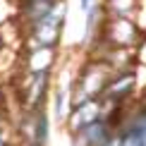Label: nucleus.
<instances>
[{
  "label": "nucleus",
  "mask_w": 146,
  "mask_h": 146,
  "mask_svg": "<svg viewBox=\"0 0 146 146\" xmlns=\"http://www.w3.org/2000/svg\"><path fill=\"white\" fill-rule=\"evenodd\" d=\"M146 38V34L139 29L134 19H125V17H106L101 22L96 43L86 50V55H96L98 50L106 48H122V50H137L139 43Z\"/></svg>",
  "instance_id": "nucleus-1"
},
{
  "label": "nucleus",
  "mask_w": 146,
  "mask_h": 146,
  "mask_svg": "<svg viewBox=\"0 0 146 146\" xmlns=\"http://www.w3.org/2000/svg\"><path fill=\"white\" fill-rule=\"evenodd\" d=\"M62 31H65V22L55 19L48 12L43 19H38L31 27H24V50L31 48H60L62 43Z\"/></svg>",
  "instance_id": "nucleus-2"
},
{
  "label": "nucleus",
  "mask_w": 146,
  "mask_h": 146,
  "mask_svg": "<svg viewBox=\"0 0 146 146\" xmlns=\"http://www.w3.org/2000/svg\"><path fill=\"white\" fill-rule=\"evenodd\" d=\"M137 86H139V72L137 70L113 72L98 98L103 106H127L129 98L137 94Z\"/></svg>",
  "instance_id": "nucleus-3"
},
{
  "label": "nucleus",
  "mask_w": 146,
  "mask_h": 146,
  "mask_svg": "<svg viewBox=\"0 0 146 146\" xmlns=\"http://www.w3.org/2000/svg\"><path fill=\"white\" fill-rule=\"evenodd\" d=\"M58 53H60V48H31V50H24V55L19 60V72H27V74L53 72L58 65Z\"/></svg>",
  "instance_id": "nucleus-4"
},
{
  "label": "nucleus",
  "mask_w": 146,
  "mask_h": 146,
  "mask_svg": "<svg viewBox=\"0 0 146 146\" xmlns=\"http://www.w3.org/2000/svg\"><path fill=\"white\" fill-rule=\"evenodd\" d=\"M103 103H101V98H89V101H84V103H79V106H74L70 110V115H67V129H70V134H74V132H79V129H84L86 125H91V122H96V120H101L103 117Z\"/></svg>",
  "instance_id": "nucleus-5"
},
{
  "label": "nucleus",
  "mask_w": 146,
  "mask_h": 146,
  "mask_svg": "<svg viewBox=\"0 0 146 146\" xmlns=\"http://www.w3.org/2000/svg\"><path fill=\"white\" fill-rule=\"evenodd\" d=\"M79 134H82V139L86 141V146H106V144H110L115 139V129L101 117V120H96V122L86 125L84 129H79Z\"/></svg>",
  "instance_id": "nucleus-6"
},
{
  "label": "nucleus",
  "mask_w": 146,
  "mask_h": 146,
  "mask_svg": "<svg viewBox=\"0 0 146 146\" xmlns=\"http://www.w3.org/2000/svg\"><path fill=\"white\" fill-rule=\"evenodd\" d=\"M101 7L106 17H125V19H134L141 0H101Z\"/></svg>",
  "instance_id": "nucleus-7"
},
{
  "label": "nucleus",
  "mask_w": 146,
  "mask_h": 146,
  "mask_svg": "<svg viewBox=\"0 0 146 146\" xmlns=\"http://www.w3.org/2000/svg\"><path fill=\"white\" fill-rule=\"evenodd\" d=\"M50 139V117L46 110H36L34 115V129H31V146H48ZM27 144V146H29Z\"/></svg>",
  "instance_id": "nucleus-8"
},
{
  "label": "nucleus",
  "mask_w": 146,
  "mask_h": 146,
  "mask_svg": "<svg viewBox=\"0 0 146 146\" xmlns=\"http://www.w3.org/2000/svg\"><path fill=\"white\" fill-rule=\"evenodd\" d=\"M70 110H72V106H70L67 91L55 86V89H53V117H55L58 122H65L67 115H70Z\"/></svg>",
  "instance_id": "nucleus-9"
},
{
  "label": "nucleus",
  "mask_w": 146,
  "mask_h": 146,
  "mask_svg": "<svg viewBox=\"0 0 146 146\" xmlns=\"http://www.w3.org/2000/svg\"><path fill=\"white\" fill-rule=\"evenodd\" d=\"M96 5H101V0H79V10H82L84 15H86V12H91Z\"/></svg>",
  "instance_id": "nucleus-10"
},
{
  "label": "nucleus",
  "mask_w": 146,
  "mask_h": 146,
  "mask_svg": "<svg viewBox=\"0 0 146 146\" xmlns=\"http://www.w3.org/2000/svg\"><path fill=\"white\" fill-rule=\"evenodd\" d=\"M0 146H12V144H10V137L5 134L3 129H0Z\"/></svg>",
  "instance_id": "nucleus-11"
},
{
  "label": "nucleus",
  "mask_w": 146,
  "mask_h": 146,
  "mask_svg": "<svg viewBox=\"0 0 146 146\" xmlns=\"http://www.w3.org/2000/svg\"><path fill=\"white\" fill-rule=\"evenodd\" d=\"M5 103V86H3V82H0V106Z\"/></svg>",
  "instance_id": "nucleus-12"
},
{
  "label": "nucleus",
  "mask_w": 146,
  "mask_h": 146,
  "mask_svg": "<svg viewBox=\"0 0 146 146\" xmlns=\"http://www.w3.org/2000/svg\"><path fill=\"white\" fill-rule=\"evenodd\" d=\"M5 43H7V41H5L3 34H0V55H3V50H5Z\"/></svg>",
  "instance_id": "nucleus-13"
},
{
  "label": "nucleus",
  "mask_w": 146,
  "mask_h": 146,
  "mask_svg": "<svg viewBox=\"0 0 146 146\" xmlns=\"http://www.w3.org/2000/svg\"><path fill=\"white\" fill-rule=\"evenodd\" d=\"M3 125H5V117H3V106H0V129H3Z\"/></svg>",
  "instance_id": "nucleus-14"
},
{
  "label": "nucleus",
  "mask_w": 146,
  "mask_h": 146,
  "mask_svg": "<svg viewBox=\"0 0 146 146\" xmlns=\"http://www.w3.org/2000/svg\"><path fill=\"white\" fill-rule=\"evenodd\" d=\"M106 146H117V139H113V141H110V144H106Z\"/></svg>",
  "instance_id": "nucleus-15"
},
{
  "label": "nucleus",
  "mask_w": 146,
  "mask_h": 146,
  "mask_svg": "<svg viewBox=\"0 0 146 146\" xmlns=\"http://www.w3.org/2000/svg\"><path fill=\"white\" fill-rule=\"evenodd\" d=\"M29 146H31V144H29Z\"/></svg>",
  "instance_id": "nucleus-16"
}]
</instances>
